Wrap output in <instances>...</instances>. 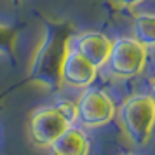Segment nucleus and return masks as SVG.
I'll list each match as a JSON object with an SVG mask.
<instances>
[{"label": "nucleus", "mask_w": 155, "mask_h": 155, "mask_svg": "<svg viewBox=\"0 0 155 155\" xmlns=\"http://www.w3.org/2000/svg\"><path fill=\"white\" fill-rule=\"evenodd\" d=\"M119 120L126 138L134 147H145L152 138L155 122V101L152 94H133L117 108Z\"/></svg>", "instance_id": "obj_1"}, {"label": "nucleus", "mask_w": 155, "mask_h": 155, "mask_svg": "<svg viewBox=\"0 0 155 155\" xmlns=\"http://www.w3.org/2000/svg\"><path fill=\"white\" fill-rule=\"evenodd\" d=\"M147 61L148 47L134 37H119L112 42L110 56L103 68H106L108 75L117 80H131L145 71Z\"/></svg>", "instance_id": "obj_2"}, {"label": "nucleus", "mask_w": 155, "mask_h": 155, "mask_svg": "<svg viewBox=\"0 0 155 155\" xmlns=\"http://www.w3.org/2000/svg\"><path fill=\"white\" fill-rule=\"evenodd\" d=\"M75 110H77L75 122H78L80 127L98 129L110 124L115 119L117 105L106 91L91 85L82 89V94L75 101Z\"/></svg>", "instance_id": "obj_3"}, {"label": "nucleus", "mask_w": 155, "mask_h": 155, "mask_svg": "<svg viewBox=\"0 0 155 155\" xmlns=\"http://www.w3.org/2000/svg\"><path fill=\"white\" fill-rule=\"evenodd\" d=\"M71 124L56 105L40 106L30 115L28 140L37 148H49Z\"/></svg>", "instance_id": "obj_4"}, {"label": "nucleus", "mask_w": 155, "mask_h": 155, "mask_svg": "<svg viewBox=\"0 0 155 155\" xmlns=\"http://www.w3.org/2000/svg\"><path fill=\"white\" fill-rule=\"evenodd\" d=\"M98 68L91 64L77 49H73L70 44L63 51V56L59 61L58 75L59 82L70 89H85L94 84L98 78Z\"/></svg>", "instance_id": "obj_5"}, {"label": "nucleus", "mask_w": 155, "mask_h": 155, "mask_svg": "<svg viewBox=\"0 0 155 155\" xmlns=\"http://www.w3.org/2000/svg\"><path fill=\"white\" fill-rule=\"evenodd\" d=\"M112 42V38L101 31H85V33H80L78 37H75L70 45L73 49H77L91 64H94L98 70H101L110 56Z\"/></svg>", "instance_id": "obj_6"}, {"label": "nucleus", "mask_w": 155, "mask_h": 155, "mask_svg": "<svg viewBox=\"0 0 155 155\" xmlns=\"http://www.w3.org/2000/svg\"><path fill=\"white\" fill-rule=\"evenodd\" d=\"M47 150L49 155H89L91 143L82 127L70 126Z\"/></svg>", "instance_id": "obj_7"}, {"label": "nucleus", "mask_w": 155, "mask_h": 155, "mask_svg": "<svg viewBox=\"0 0 155 155\" xmlns=\"http://www.w3.org/2000/svg\"><path fill=\"white\" fill-rule=\"evenodd\" d=\"M134 38L141 42L145 47L152 49L155 44V18L150 12H141L134 18L133 23Z\"/></svg>", "instance_id": "obj_8"}, {"label": "nucleus", "mask_w": 155, "mask_h": 155, "mask_svg": "<svg viewBox=\"0 0 155 155\" xmlns=\"http://www.w3.org/2000/svg\"><path fill=\"white\" fill-rule=\"evenodd\" d=\"M56 106L59 108V112L63 113L64 117L68 119L71 126L75 124V119H77V110H75V103L73 101H68V99H63V101H58Z\"/></svg>", "instance_id": "obj_9"}, {"label": "nucleus", "mask_w": 155, "mask_h": 155, "mask_svg": "<svg viewBox=\"0 0 155 155\" xmlns=\"http://www.w3.org/2000/svg\"><path fill=\"white\" fill-rule=\"evenodd\" d=\"M112 2L122 9H133V7H138L140 4H143L145 0H112Z\"/></svg>", "instance_id": "obj_10"}, {"label": "nucleus", "mask_w": 155, "mask_h": 155, "mask_svg": "<svg viewBox=\"0 0 155 155\" xmlns=\"http://www.w3.org/2000/svg\"><path fill=\"white\" fill-rule=\"evenodd\" d=\"M122 155H138V153H122Z\"/></svg>", "instance_id": "obj_11"}]
</instances>
